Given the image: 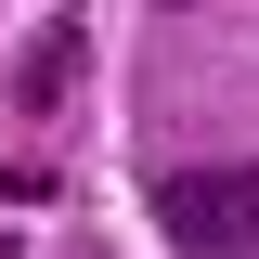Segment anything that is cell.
<instances>
[{"label": "cell", "mask_w": 259, "mask_h": 259, "mask_svg": "<svg viewBox=\"0 0 259 259\" xmlns=\"http://www.w3.org/2000/svg\"><path fill=\"white\" fill-rule=\"evenodd\" d=\"M156 233H168L182 259H246V246H259V156L156 168Z\"/></svg>", "instance_id": "obj_1"}, {"label": "cell", "mask_w": 259, "mask_h": 259, "mask_svg": "<svg viewBox=\"0 0 259 259\" xmlns=\"http://www.w3.org/2000/svg\"><path fill=\"white\" fill-rule=\"evenodd\" d=\"M78 52H91V39H78V13H65V26H39L26 65H13V104H26V117H39V104H65V91H78Z\"/></svg>", "instance_id": "obj_2"}]
</instances>
